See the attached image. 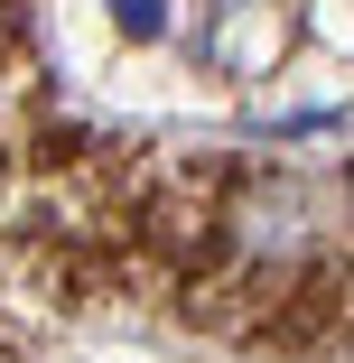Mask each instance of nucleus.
Returning <instances> with one entry per match:
<instances>
[{
  "mask_svg": "<svg viewBox=\"0 0 354 363\" xmlns=\"http://www.w3.org/2000/svg\"><path fill=\"white\" fill-rule=\"evenodd\" d=\"M121 28L131 38H159V0H121Z\"/></svg>",
  "mask_w": 354,
  "mask_h": 363,
  "instance_id": "obj_1",
  "label": "nucleus"
}]
</instances>
